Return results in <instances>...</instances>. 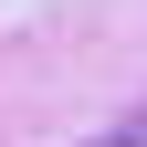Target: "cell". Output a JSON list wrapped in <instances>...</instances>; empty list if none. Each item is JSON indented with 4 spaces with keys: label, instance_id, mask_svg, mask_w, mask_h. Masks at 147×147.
I'll return each mask as SVG.
<instances>
[{
    "label": "cell",
    "instance_id": "1",
    "mask_svg": "<svg viewBox=\"0 0 147 147\" xmlns=\"http://www.w3.org/2000/svg\"><path fill=\"white\" fill-rule=\"evenodd\" d=\"M84 147H147V105H126V116H116V126H95Z\"/></svg>",
    "mask_w": 147,
    "mask_h": 147
}]
</instances>
